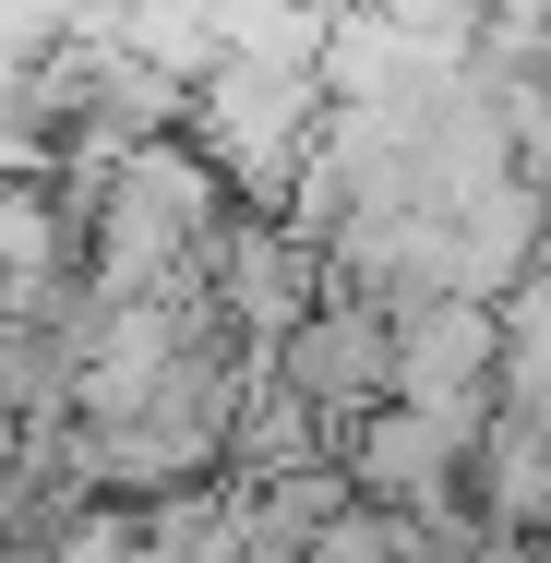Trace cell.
<instances>
[{
    "instance_id": "6da1fadb",
    "label": "cell",
    "mask_w": 551,
    "mask_h": 563,
    "mask_svg": "<svg viewBox=\"0 0 551 563\" xmlns=\"http://www.w3.org/2000/svg\"><path fill=\"white\" fill-rule=\"evenodd\" d=\"M240 205H288V180L324 144V36L312 48H205L192 60V120H180Z\"/></svg>"
},
{
    "instance_id": "7a4b0ae2",
    "label": "cell",
    "mask_w": 551,
    "mask_h": 563,
    "mask_svg": "<svg viewBox=\"0 0 551 563\" xmlns=\"http://www.w3.org/2000/svg\"><path fill=\"white\" fill-rule=\"evenodd\" d=\"M264 384H288L324 432H348L360 408H384V396H396V312H384V300H360V288H324L288 336L264 347Z\"/></svg>"
},
{
    "instance_id": "3957f363",
    "label": "cell",
    "mask_w": 551,
    "mask_h": 563,
    "mask_svg": "<svg viewBox=\"0 0 551 563\" xmlns=\"http://www.w3.org/2000/svg\"><path fill=\"white\" fill-rule=\"evenodd\" d=\"M324 288H335V264H324V240L288 217V205H228L217 252H205V300H217L252 347H276Z\"/></svg>"
},
{
    "instance_id": "277c9868",
    "label": "cell",
    "mask_w": 551,
    "mask_h": 563,
    "mask_svg": "<svg viewBox=\"0 0 551 563\" xmlns=\"http://www.w3.org/2000/svg\"><path fill=\"white\" fill-rule=\"evenodd\" d=\"M467 444H480V420L420 408V396H384V408H360V420L335 432V467H348V492H360V504L432 516V504L467 492Z\"/></svg>"
},
{
    "instance_id": "5b68a950",
    "label": "cell",
    "mask_w": 551,
    "mask_h": 563,
    "mask_svg": "<svg viewBox=\"0 0 551 563\" xmlns=\"http://www.w3.org/2000/svg\"><path fill=\"white\" fill-rule=\"evenodd\" d=\"M492 372H504V300L480 288H420L396 300V396L492 420Z\"/></svg>"
},
{
    "instance_id": "8992f818",
    "label": "cell",
    "mask_w": 551,
    "mask_h": 563,
    "mask_svg": "<svg viewBox=\"0 0 551 563\" xmlns=\"http://www.w3.org/2000/svg\"><path fill=\"white\" fill-rule=\"evenodd\" d=\"M300 563H420V540H408V516H396V504H335Z\"/></svg>"
},
{
    "instance_id": "52a82bcc",
    "label": "cell",
    "mask_w": 551,
    "mask_h": 563,
    "mask_svg": "<svg viewBox=\"0 0 551 563\" xmlns=\"http://www.w3.org/2000/svg\"><path fill=\"white\" fill-rule=\"evenodd\" d=\"M467 563H551V540H516V528H492V540H480Z\"/></svg>"
}]
</instances>
